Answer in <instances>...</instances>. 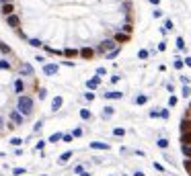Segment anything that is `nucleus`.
<instances>
[{
	"label": "nucleus",
	"instance_id": "12",
	"mask_svg": "<svg viewBox=\"0 0 191 176\" xmlns=\"http://www.w3.org/2000/svg\"><path fill=\"white\" fill-rule=\"evenodd\" d=\"M14 90H17V92H23V82H21V80L14 82Z\"/></svg>",
	"mask_w": 191,
	"mask_h": 176
},
{
	"label": "nucleus",
	"instance_id": "2",
	"mask_svg": "<svg viewBox=\"0 0 191 176\" xmlns=\"http://www.w3.org/2000/svg\"><path fill=\"white\" fill-rule=\"evenodd\" d=\"M10 121H12L14 125H21V123H23V117H21L17 111H12V113H10Z\"/></svg>",
	"mask_w": 191,
	"mask_h": 176
},
{
	"label": "nucleus",
	"instance_id": "4",
	"mask_svg": "<svg viewBox=\"0 0 191 176\" xmlns=\"http://www.w3.org/2000/svg\"><path fill=\"white\" fill-rule=\"evenodd\" d=\"M19 23H21V19H19L17 14H10V16H8V25H10V27H19Z\"/></svg>",
	"mask_w": 191,
	"mask_h": 176
},
{
	"label": "nucleus",
	"instance_id": "5",
	"mask_svg": "<svg viewBox=\"0 0 191 176\" xmlns=\"http://www.w3.org/2000/svg\"><path fill=\"white\" fill-rule=\"evenodd\" d=\"M128 39H130L128 33H117V35H115V41H119V43H125Z\"/></svg>",
	"mask_w": 191,
	"mask_h": 176
},
{
	"label": "nucleus",
	"instance_id": "3",
	"mask_svg": "<svg viewBox=\"0 0 191 176\" xmlns=\"http://www.w3.org/2000/svg\"><path fill=\"white\" fill-rule=\"evenodd\" d=\"M43 72H45L48 76H51V74H55V72H58V66H55V64H48V66L43 68Z\"/></svg>",
	"mask_w": 191,
	"mask_h": 176
},
{
	"label": "nucleus",
	"instance_id": "20",
	"mask_svg": "<svg viewBox=\"0 0 191 176\" xmlns=\"http://www.w3.org/2000/svg\"><path fill=\"white\" fill-rule=\"evenodd\" d=\"M0 68H6L8 70V62H0Z\"/></svg>",
	"mask_w": 191,
	"mask_h": 176
},
{
	"label": "nucleus",
	"instance_id": "22",
	"mask_svg": "<svg viewBox=\"0 0 191 176\" xmlns=\"http://www.w3.org/2000/svg\"><path fill=\"white\" fill-rule=\"evenodd\" d=\"M8 2H10V0H2V4H8Z\"/></svg>",
	"mask_w": 191,
	"mask_h": 176
},
{
	"label": "nucleus",
	"instance_id": "19",
	"mask_svg": "<svg viewBox=\"0 0 191 176\" xmlns=\"http://www.w3.org/2000/svg\"><path fill=\"white\" fill-rule=\"evenodd\" d=\"M0 49H2L4 53H8V47H6V45H4V43H0Z\"/></svg>",
	"mask_w": 191,
	"mask_h": 176
},
{
	"label": "nucleus",
	"instance_id": "18",
	"mask_svg": "<svg viewBox=\"0 0 191 176\" xmlns=\"http://www.w3.org/2000/svg\"><path fill=\"white\" fill-rule=\"evenodd\" d=\"M117 51H119V49H113L111 53H107V59H111V57H115V55H117Z\"/></svg>",
	"mask_w": 191,
	"mask_h": 176
},
{
	"label": "nucleus",
	"instance_id": "6",
	"mask_svg": "<svg viewBox=\"0 0 191 176\" xmlns=\"http://www.w3.org/2000/svg\"><path fill=\"white\" fill-rule=\"evenodd\" d=\"M113 45H115V41H103L101 47H99V51H107V49H111Z\"/></svg>",
	"mask_w": 191,
	"mask_h": 176
},
{
	"label": "nucleus",
	"instance_id": "9",
	"mask_svg": "<svg viewBox=\"0 0 191 176\" xmlns=\"http://www.w3.org/2000/svg\"><path fill=\"white\" fill-rule=\"evenodd\" d=\"M21 72H23V74H29V76H31V74H33V68H31L29 64H25V66L21 68Z\"/></svg>",
	"mask_w": 191,
	"mask_h": 176
},
{
	"label": "nucleus",
	"instance_id": "17",
	"mask_svg": "<svg viewBox=\"0 0 191 176\" xmlns=\"http://www.w3.org/2000/svg\"><path fill=\"white\" fill-rule=\"evenodd\" d=\"M183 96H191V88H189V86L183 88Z\"/></svg>",
	"mask_w": 191,
	"mask_h": 176
},
{
	"label": "nucleus",
	"instance_id": "16",
	"mask_svg": "<svg viewBox=\"0 0 191 176\" xmlns=\"http://www.w3.org/2000/svg\"><path fill=\"white\" fill-rule=\"evenodd\" d=\"M29 43L33 45V47H39V45H41V41H39V39H31V41H29Z\"/></svg>",
	"mask_w": 191,
	"mask_h": 176
},
{
	"label": "nucleus",
	"instance_id": "15",
	"mask_svg": "<svg viewBox=\"0 0 191 176\" xmlns=\"http://www.w3.org/2000/svg\"><path fill=\"white\" fill-rule=\"evenodd\" d=\"M109 96H111V98H119L121 94H119V92H107V98H109Z\"/></svg>",
	"mask_w": 191,
	"mask_h": 176
},
{
	"label": "nucleus",
	"instance_id": "13",
	"mask_svg": "<svg viewBox=\"0 0 191 176\" xmlns=\"http://www.w3.org/2000/svg\"><path fill=\"white\" fill-rule=\"evenodd\" d=\"M64 53H66V55H68V57H74V55H76V53H78V51H74V49H66V51H64Z\"/></svg>",
	"mask_w": 191,
	"mask_h": 176
},
{
	"label": "nucleus",
	"instance_id": "8",
	"mask_svg": "<svg viewBox=\"0 0 191 176\" xmlns=\"http://www.w3.org/2000/svg\"><path fill=\"white\" fill-rule=\"evenodd\" d=\"M93 53H95V51H93L91 47H84V49L80 51V55H82V57H93Z\"/></svg>",
	"mask_w": 191,
	"mask_h": 176
},
{
	"label": "nucleus",
	"instance_id": "14",
	"mask_svg": "<svg viewBox=\"0 0 191 176\" xmlns=\"http://www.w3.org/2000/svg\"><path fill=\"white\" fill-rule=\"evenodd\" d=\"M80 117H82V119H89V117H91V113H89L86 109H82V111H80Z\"/></svg>",
	"mask_w": 191,
	"mask_h": 176
},
{
	"label": "nucleus",
	"instance_id": "21",
	"mask_svg": "<svg viewBox=\"0 0 191 176\" xmlns=\"http://www.w3.org/2000/svg\"><path fill=\"white\" fill-rule=\"evenodd\" d=\"M185 66H189L191 68V57H185Z\"/></svg>",
	"mask_w": 191,
	"mask_h": 176
},
{
	"label": "nucleus",
	"instance_id": "10",
	"mask_svg": "<svg viewBox=\"0 0 191 176\" xmlns=\"http://www.w3.org/2000/svg\"><path fill=\"white\" fill-rule=\"evenodd\" d=\"M51 107H53V111H55V109H60V107H62V98H60V96H55V98H53V102H51Z\"/></svg>",
	"mask_w": 191,
	"mask_h": 176
},
{
	"label": "nucleus",
	"instance_id": "1",
	"mask_svg": "<svg viewBox=\"0 0 191 176\" xmlns=\"http://www.w3.org/2000/svg\"><path fill=\"white\" fill-rule=\"evenodd\" d=\"M31 109H33V100H31L29 96H19V111H21L23 115H29Z\"/></svg>",
	"mask_w": 191,
	"mask_h": 176
},
{
	"label": "nucleus",
	"instance_id": "7",
	"mask_svg": "<svg viewBox=\"0 0 191 176\" xmlns=\"http://www.w3.org/2000/svg\"><path fill=\"white\" fill-rule=\"evenodd\" d=\"M12 10H14V8H12V4H2V12H4L6 16H10V14H12Z\"/></svg>",
	"mask_w": 191,
	"mask_h": 176
},
{
	"label": "nucleus",
	"instance_id": "11",
	"mask_svg": "<svg viewBox=\"0 0 191 176\" xmlns=\"http://www.w3.org/2000/svg\"><path fill=\"white\" fill-rule=\"evenodd\" d=\"M99 86V78H93V80H89V88H97Z\"/></svg>",
	"mask_w": 191,
	"mask_h": 176
}]
</instances>
